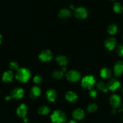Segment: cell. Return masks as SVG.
<instances>
[{
	"label": "cell",
	"instance_id": "obj_2",
	"mask_svg": "<svg viewBox=\"0 0 123 123\" xmlns=\"http://www.w3.org/2000/svg\"><path fill=\"white\" fill-rule=\"evenodd\" d=\"M51 121L53 123H65L67 121V116L63 111L57 110L51 115Z\"/></svg>",
	"mask_w": 123,
	"mask_h": 123
},
{
	"label": "cell",
	"instance_id": "obj_4",
	"mask_svg": "<svg viewBox=\"0 0 123 123\" xmlns=\"http://www.w3.org/2000/svg\"><path fill=\"white\" fill-rule=\"evenodd\" d=\"M66 77L68 80L71 82H76L80 79L81 74L77 71H69L66 74Z\"/></svg>",
	"mask_w": 123,
	"mask_h": 123
},
{
	"label": "cell",
	"instance_id": "obj_17",
	"mask_svg": "<svg viewBox=\"0 0 123 123\" xmlns=\"http://www.w3.org/2000/svg\"><path fill=\"white\" fill-rule=\"evenodd\" d=\"M41 89L37 86H34L31 89L30 92V96L31 98L36 99L40 96L41 95Z\"/></svg>",
	"mask_w": 123,
	"mask_h": 123
},
{
	"label": "cell",
	"instance_id": "obj_39",
	"mask_svg": "<svg viewBox=\"0 0 123 123\" xmlns=\"http://www.w3.org/2000/svg\"></svg>",
	"mask_w": 123,
	"mask_h": 123
},
{
	"label": "cell",
	"instance_id": "obj_19",
	"mask_svg": "<svg viewBox=\"0 0 123 123\" xmlns=\"http://www.w3.org/2000/svg\"><path fill=\"white\" fill-rule=\"evenodd\" d=\"M58 15L60 18H68L71 16V12L70 10L67 9H62L59 12Z\"/></svg>",
	"mask_w": 123,
	"mask_h": 123
},
{
	"label": "cell",
	"instance_id": "obj_8",
	"mask_svg": "<svg viewBox=\"0 0 123 123\" xmlns=\"http://www.w3.org/2000/svg\"><path fill=\"white\" fill-rule=\"evenodd\" d=\"M121 84L118 80L116 79H112L108 81L107 85V87L108 90H111L112 91H116L118 90L120 87Z\"/></svg>",
	"mask_w": 123,
	"mask_h": 123
},
{
	"label": "cell",
	"instance_id": "obj_31",
	"mask_svg": "<svg viewBox=\"0 0 123 123\" xmlns=\"http://www.w3.org/2000/svg\"><path fill=\"white\" fill-rule=\"evenodd\" d=\"M23 121L25 123H28V122H29V120H28V118H26V117H25V118H23Z\"/></svg>",
	"mask_w": 123,
	"mask_h": 123
},
{
	"label": "cell",
	"instance_id": "obj_12",
	"mask_svg": "<svg viewBox=\"0 0 123 123\" xmlns=\"http://www.w3.org/2000/svg\"><path fill=\"white\" fill-rule=\"evenodd\" d=\"M24 90L21 87H16L11 92V97L15 99H20L24 96Z\"/></svg>",
	"mask_w": 123,
	"mask_h": 123
},
{
	"label": "cell",
	"instance_id": "obj_21",
	"mask_svg": "<svg viewBox=\"0 0 123 123\" xmlns=\"http://www.w3.org/2000/svg\"><path fill=\"white\" fill-rule=\"evenodd\" d=\"M117 31H118V27L115 24H111L107 27V32H108V33L109 35H115L117 33Z\"/></svg>",
	"mask_w": 123,
	"mask_h": 123
},
{
	"label": "cell",
	"instance_id": "obj_9",
	"mask_svg": "<svg viewBox=\"0 0 123 123\" xmlns=\"http://www.w3.org/2000/svg\"><path fill=\"white\" fill-rule=\"evenodd\" d=\"M123 73V61H117L114 65L113 73L116 77H119Z\"/></svg>",
	"mask_w": 123,
	"mask_h": 123
},
{
	"label": "cell",
	"instance_id": "obj_29",
	"mask_svg": "<svg viewBox=\"0 0 123 123\" xmlns=\"http://www.w3.org/2000/svg\"><path fill=\"white\" fill-rule=\"evenodd\" d=\"M42 79L41 75H36L33 79L34 83L36 84V85H39L41 83V81H42Z\"/></svg>",
	"mask_w": 123,
	"mask_h": 123
},
{
	"label": "cell",
	"instance_id": "obj_18",
	"mask_svg": "<svg viewBox=\"0 0 123 123\" xmlns=\"http://www.w3.org/2000/svg\"><path fill=\"white\" fill-rule=\"evenodd\" d=\"M55 61L60 66H65L68 63V59L65 55H59L55 57Z\"/></svg>",
	"mask_w": 123,
	"mask_h": 123
},
{
	"label": "cell",
	"instance_id": "obj_7",
	"mask_svg": "<svg viewBox=\"0 0 123 123\" xmlns=\"http://www.w3.org/2000/svg\"><path fill=\"white\" fill-rule=\"evenodd\" d=\"M109 103L113 108H118L120 106L121 103L120 97L117 94L112 95L109 98Z\"/></svg>",
	"mask_w": 123,
	"mask_h": 123
},
{
	"label": "cell",
	"instance_id": "obj_27",
	"mask_svg": "<svg viewBox=\"0 0 123 123\" xmlns=\"http://www.w3.org/2000/svg\"><path fill=\"white\" fill-rule=\"evenodd\" d=\"M9 67L13 70H18V64L17 62H10V63H9Z\"/></svg>",
	"mask_w": 123,
	"mask_h": 123
},
{
	"label": "cell",
	"instance_id": "obj_33",
	"mask_svg": "<svg viewBox=\"0 0 123 123\" xmlns=\"http://www.w3.org/2000/svg\"><path fill=\"white\" fill-rule=\"evenodd\" d=\"M11 96H9V95H7V96L6 97V100H7V101H9V100H10V99H11Z\"/></svg>",
	"mask_w": 123,
	"mask_h": 123
},
{
	"label": "cell",
	"instance_id": "obj_37",
	"mask_svg": "<svg viewBox=\"0 0 123 123\" xmlns=\"http://www.w3.org/2000/svg\"><path fill=\"white\" fill-rule=\"evenodd\" d=\"M70 8L71 9H73V10H75V8L74 7V6H73V5H71L70 6Z\"/></svg>",
	"mask_w": 123,
	"mask_h": 123
},
{
	"label": "cell",
	"instance_id": "obj_5",
	"mask_svg": "<svg viewBox=\"0 0 123 123\" xmlns=\"http://www.w3.org/2000/svg\"><path fill=\"white\" fill-rule=\"evenodd\" d=\"M74 15L77 18L80 19H84L87 18L88 12L85 8L79 7L74 10Z\"/></svg>",
	"mask_w": 123,
	"mask_h": 123
},
{
	"label": "cell",
	"instance_id": "obj_20",
	"mask_svg": "<svg viewBox=\"0 0 123 123\" xmlns=\"http://www.w3.org/2000/svg\"><path fill=\"white\" fill-rule=\"evenodd\" d=\"M112 75V72L107 68H103L100 71V76L105 79H108L111 78Z\"/></svg>",
	"mask_w": 123,
	"mask_h": 123
},
{
	"label": "cell",
	"instance_id": "obj_16",
	"mask_svg": "<svg viewBox=\"0 0 123 123\" xmlns=\"http://www.w3.org/2000/svg\"><path fill=\"white\" fill-rule=\"evenodd\" d=\"M46 97L48 101L51 102H54L55 100L57 97V93L55 90L51 89L48 90L46 92Z\"/></svg>",
	"mask_w": 123,
	"mask_h": 123
},
{
	"label": "cell",
	"instance_id": "obj_26",
	"mask_svg": "<svg viewBox=\"0 0 123 123\" xmlns=\"http://www.w3.org/2000/svg\"><path fill=\"white\" fill-rule=\"evenodd\" d=\"M53 77L55 79H60L63 77V73L62 71H55L52 74Z\"/></svg>",
	"mask_w": 123,
	"mask_h": 123
},
{
	"label": "cell",
	"instance_id": "obj_3",
	"mask_svg": "<svg viewBox=\"0 0 123 123\" xmlns=\"http://www.w3.org/2000/svg\"><path fill=\"white\" fill-rule=\"evenodd\" d=\"M95 79L93 75H86L81 80V86L86 89H91L95 85Z\"/></svg>",
	"mask_w": 123,
	"mask_h": 123
},
{
	"label": "cell",
	"instance_id": "obj_38",
	"mask_svg": "<svg viewBox=\"0 0 123 123\" xmlns=\"http://www.w3.org/2000/svg\"><path fill=\"white\" fill-rule=\"evenodd\" d=\"M111 1H115V0H111Z\"/></svg>",
	"mask_w": 123,
	"mask_h": 123
},
{
	"label": "cell",
	"instance_id": "obj_22",
	"mask_svg": "<svg viewBox=\"0 0 123 123\" xmlns=\"http://www.w3.org/2000/svg\"><path fill=\"white\" fill-rule=\"evenodd\" d=\"M50 112V109L49 107L46 106H42L38 109V113L42 115H46Z\"/></svg>",
	"mask_w": 123,
	"mask_h": 123
},
{
	"label": "cell",
	"instance_id": "obj_6",
	"mask_svg": "<svg viewBox=\"0 0 123 123\" xmlns=\"http://www.w3.org/2000/svg\"><path fill=\"white\" fill-rule=\"evenodd\" d=\"M53 53L49 50H43L39 55V59L43 62H49L53 59Z\"/></svg>",
	"mask_w": 123,
	"mask_h": 123
},
{
	"label": "cell",
	"instance_id": "obj_34",
	"mask_svg": "<svg viewBox=\"0 0 123 123\" xmlns=\"http://www.w3.org/2000/svg\"><path fill=\"white\" fill-rule=\"evenodd\" d=\"M68 123H77L74 120H70Z\"/></svg>",
	"mask_w": 123,
	"mask_h": 123
},
{
	"label": "cell",
	"instance_id": "obj_30",
	"mask_svg": "<svg viewBox=\"0 0 123 123\" xmlns=\"http://www.w3.org/2000/svg\"><path fill=\"white\" fill-rule=\"evenodd\" d=\"M89 95L91 97L95 98L97 96V92L95 90L90 89L89 92Z\"/></svg>",
	"mask_w": 123,
	"mask_h": 123
},
{
	"label": "cell",
	"instance_id": "obj_24",
	"mask_svg": "<svg viewBox=\"0 0 123 123\" xmlns=\"http://www.w3.org/2000/svg\"><path fill=\"white\" fill-rule=\"evenodd\" d=\"M113 9L115 12L117 13H121L123 11V7L120 3H115L113 4Z\"/></svg>",
	"mask_w": 123,
	"mask_h": 123
},
{
	"label": "cell",
	"instance_id": "obj_1",
	"mask_svg": "<svg viewBox=\"0 0 123 123\" xmlns=\"http://www.w3.org/2000/svg\"><path fill=\"white\" fill-rule=\"evenodd\" d=\"M30 75V72L28 69L26 68H20L16 71L15 77L19 82L25 83L29 80Z\"/></svg>",
	"mask_w": 123,
	"mask_h": 123
},
{
	"label": "cell",
	"instance_id": "obj_40",
	"mask_svg": "<svg viewBox=\"0 0 123 123\" xmlns=\"http://www.w3.org/2000/svg\"></svg>",
	"mask_w": 123,
	"mask_h": 123
},
{
	"label": "cell",
	"instance_id": "obj_35",
	"mask_svg": "<svg viewBox=\"0 0 123 123\" xmlns=\"http://www.w3.org/2000/svg\"><path fill=\"white\" fill-rule=\"evenodd\" d=\"M116 112H117V111H116L115 109H113V111H112V114H115Z\"/></svg>",
	"mask_w": 123,
	"mask_h": 123
},
{
	"label": "cell",
	"instance_id": "obj_10",
	"mask_svg": "<svg viewBox=\"0 0 123 123\" xmlns=\"http://www.w3.org/2000/svg\"><path fill=\"white\" fill-rule=\"evenodd\" d=\"M117 41L113 37H108L105 42V47L109 51H112L115 47Z\"/></svg>",
	"mask_w": 123,
	"mask_h": 123
},
{
	"label": "cell",
	"instance_id": "obj_25",
	"mask_svg": "<svg viewBox=\"0 0 123 123\" xmlns=\"http://www.w3.org/2000/svg\"><path fill=\"white\" fill-rule=\"evenodd\" d=\"M97 105L95 103H91L88 105L87 107V112H90V113H93L95 112V111L97 110Z\"/></svg>",
	"mask_w": 123,
	"mask_h": 123
},
{
	"label": "cell",
	"instance_id": "obj_15",
	"mask_svg": "<svg viewBox=\"0 0 123 123\" xmlns=\"http://www.w3.org/2000/svg\"><path fill=\"white\" fill-rule=\"evenodd\" d=\"M73 117L75 119L80 120L85 117V112L81 109H76L73 111Z\"/></svg>",
	"mask_w": 123,
	"mask_h": 123
},
{
	"label": "cell",
	"instance_id": "obj_28",
	"mask_svg": "<svg viewBox=\"0 0 123 123\" xmlns=\"http://www.w3.org/2000/svg\"><path fill=\"white\" fill-rule=\"evenodd\" d=\"M117 51L119 56L123 57V44H120L118 45Z\"/></svg>",
	"mask_w": 123,
	"mask_h": 123
},
{
	"label": "cell",
	"instance_id": "obj_36",
	"mask_svg": "<svg viewBox=\"0 0 123 123\" xmlns=\"http://www.w3.org/2000/svg\"><path fill=\"white\" fill-rule=\"evenodd\" d=\"M2 40H3V37H2L1 35L0 34V43L2 42Z\"/></svg>",
	"mask_w": 123,
	"mask_h": 123
},
{
	"label": "cell",
	"instance_id": "obj_11",
	"mask_svg": "<svg viewBox=\"0 0 123 123\" xmlns=\"http://www.w3.org/2000/svg\"><path fill=\"white\" fill-rule=\"evenodd\" d=\"M28 111V108L25 104H21L16 110V114L20 118H24L26 117Z\"/></svg>",
	"mask_w": 123,
	"mask_h": 123
},
{
	"label": "cell",
	"instance_id": "obj_32",
	"mask_svg": "<svg viewBox=\"0 0 123 123\" xmlns=\"http://www.w3.org/2000/svg\"><path fill=\"white\" fill-rule=\"evenodd\" d=\"M67 68H65V67H63V68H62V69H61V71H62V72H63V73H65V72L67 71Z\"/></svg>",
	"mask_w": 123,
	"mask_h": 123
},
{
	"label": "cell",
	"instance_id": "obj_14",
	"mask_svg": "<svg viewBox=\"0 0 123 123\" xmlns=\"http://www.w3.org/2000/svg\"><path fill=\"white\" fill-rule=\"evenodd\" d=\"M13 73L11 71H7L4 73L2 77V80L4 82L9 83L12 81L13 79Z\"/></svg>",
	"mask_w": 123,
	"mask_h": 123
},
{
	"label": "cell",
	"instance_id": "obj_23",
	"mask_svg": "<svg viewBox=\"0 0 123 123\" xmlns=\"http://www.w3.org/2000/svg\"><path fill=\"white\" fill-rule=\"evenodd\" d=\"M97 88L100 90V91H103V92H107V91H108L107 86H106V85H105L103 81L98 82L97 84Z\"/></svg>",
	"mask_w": 123,
	"mask_h": 123
},
{
	"label": "cell",
	"instance_id": "obj_13",
	"mask_svg": "<svg viewBox=\"0 0 123 123\" xmlns=\"http://www.w3.org/2000/svg\"><path fill=\"white\" fill-rule=\"evenodd\" d=\"M65 98L69 102L74 103L78 100V96L75 92L73 91H68L65 94Z\"/></svg>",
	"mask_w": 123,
	"mask_h": 123
}]
</instances>
